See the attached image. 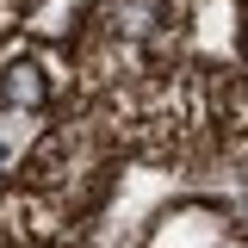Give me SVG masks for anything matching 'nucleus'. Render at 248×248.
<instances>
[{"label": "nucleus", "instance_id": "1", "mask_svg": "<svg viewBox=\"0 0 248 248\" xmlns=\"http://www.w3.org/2000/svg\"><path fill=\"white\" fill-rule=\"evenodd\" d=\"M6 99H25V106H37V99H44V75H37V62H19V68H13Z\"/></svg>", "mask_w": 248, "mask_h": 248}]
</instances>
